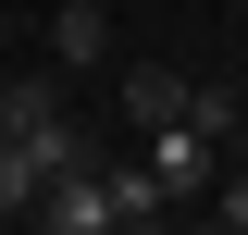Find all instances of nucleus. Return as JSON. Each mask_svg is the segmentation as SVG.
<instances>
[{
	"mask_svg": "<svg viewBox=\"0 0 248 235\" xmlns=\"http://www.w3.org/2000/svg\"><path fill=\"white\" fill-rule=\"evenodd\" d=\"M99 50H112V13H99V0H62V13H50V62H62V74H87Z\"/></svg>",
	"mask_w": 248,
	"mask_h": 235,
	"instance_id": "20e7f679",
	"label": "nucleus"
},
{
	"mask_svg": "<svg viewBox=\"0 0 248 235\" xmlns=\"http://www.w3.org/2000/svg\"><path fill=\"white\" fill-rule=\"evenodd\" d=\"M186 223H199V210H149V223H124V235H186Z\"/></svg>",
	"mask_w": 248,
	"mask_h": 235,
	"instance_id": "423d86ee",
	"label": "nucleus"
},
{
	"mask_svg": "<svg viewBox=\"0 0 248 235\" xmlns=\"http://www.w3.org/2000/svg\"><path fill=\"white\" fill-rule=\"evenodd\" d=\"M0 235H37V223H0Z\"/></svg>",
	"mask_w": 248,
	"mask_h": 235,
	"instance_id": "6e6552de",
	"label": "nucleus"
},
{
	"mask_svg": "<svg viewBox=\"0 0 248 235\" xmlns=\"http://www.w3.org/2000/svg\"><path fill=\"white\" fill-rule=\"evenodd\" d=\"M137 148H149V174H161V198H174V210H211V186H223V136L161 124V136H137Z\"/></svg>",
	"mask_w": 248,
	"mask_h": 235,
	"instance_id": "f257e3e1",
	"label": "nucleus"
},
{
	"mask_svg": "<svg viewBox=\"0 0 248 235\" xmlns=\"http://www.w3.org/2000/svg\"><path fill=\"white\" fill-rule=\"evenodd\" d=\"M186 99H199V74H174V62H124V136L186 124Z\"/></svg>",
	"mask_w": 248,
	"mask_h": 235,
	"instance_id": "f03ea898",
	"label": "nucleus"
},
{
	"mask_svg": "<svg viewBox=\"0 0 248 235\" xmlns=\"http://www.w3.org/2000/svg\"><path fill=\"white\" fill-rule=\"evenodd\" d=\"M186 235H236V223H186Z\"/></svg>",
	"mask_w": 248,
	"mask_h": 235,
	"instance_id": "0eeeda50",
	"label": "nucleus"
},
{
	"mask_svg": "<svg viewBox=\"0 0 248 235\" xmlns=\"http://www.w3.org/2000/svg\"><path fill=\"white\" fill-rule=\"evenodd\" d=\"M149 210H174L161 174H149V148H112V223H149Z\"/></svg>",
	"mask_w": 248,
	"mask_h": 235,
	"instance_id": "39448f33",
	"label": "nucleus"
},
{
	"mask_svg": "<svg viewBox=\"0 0 248 235\" xmlns=\"http://www.w3.org/2000/svg\"><path fill=\"white\" fill-rule=\"evenodd\" d=\"M0 136H75V99H62V62H50V74H13V112H0Z\"/></svg>",
	"mask_w": 248,
	"mask_h": 235,
	"instance_id": "7ed1b4c3",
	"label": "nucleus"
}]
</instances>
